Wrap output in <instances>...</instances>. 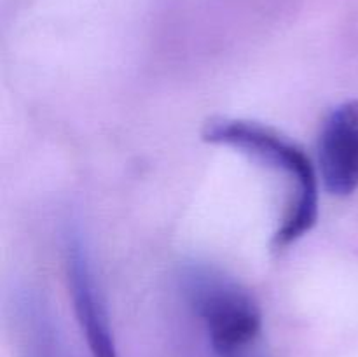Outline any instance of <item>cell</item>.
Returning <instances> with one entry per match:
<instances>
[{
  "label": "cell",
  "instance_id": "5b68a950",
  "mask_svg": "<svg viewBox=\"0 0 358 357\" xmlns=\"http://www.w3.org/2000/svg\"><path fill=\"white\" fill-rule=\"evenodd\" d=\"M14 331L20 357H72L51 307L37 290L17 294Z\"/></svg>",
  "mask_w": 358,
  "mask_h": 357
},
{
  "label": "cell",
  "instance_id": "6da1fadb",
  "mask_svg": "<svg viewBox=\"0 0 358 357\" xmlns=\"http://www.w3.org/2000/svg\"><path fill=\"white\" fill-rule=\"evenodd\" d=\"M201 136L213 146L229 147L254 158L290 184V200L282 224L273 234L276 251L290 247L310 233L318 219V170L306 150L271 126L236 118H212Z\"/></svg>",
  "mask_w": 358,
  "mask_h": 357
},
{
  "label": "cell",
  "instance_id": "277c9868",
  "mask_svg": "<svg viewBox=\"0 0 358 357\" xmlns=\"http://www.w3.org/2000/svg\"><path fill=\"white\" fill-rule=\"evenodd\" d=\"M318 177L332 196L358 189V100L331 111L318 135Z\"/></svg>",
  "mask_w": 358,
  "mask_h": 357
},
{
  "label": "cell",
  "instance_id": "3957f363",
  "mask_svg": "<svg viewBox=\"0 0 358 357\" xmlns=\"http://www.w3.org/2000/svg\"><path fill=\"white\" fill-rule=\"evenodd\" d=\"M65 268L73 310L91 357H119L107 304L94 273L86 233L77 223L65 230Z\"/></svg>",
  "mask_w": 358,
  "mask_h": 357
},
{
  "label": "cell",
  "instance_id": "7a4b0ae2",
  "mask_svg": "<svg viewBox=\"0 0 358 357\" xmlns=\"http://www.w3.org/2000/svg\"><path fill=\"white\" fill-rule=\"evenodd\" d=\"M180 284L213 357H271L262 310L243 284L203 262L185 266Z\"/></svg>",
  "mask_w": 358,
  "mask_h": 357
}]
</instances>
